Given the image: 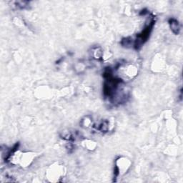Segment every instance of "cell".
Returning <instances> with one entry per match:
<instances>
[{
    "label": "cell",
    "mask_w": 183,
    "mask_h": 183,
    "mask_svg": "<svg viewBox=\"0 0 183 183\" xmlns=\"http://www.w3.org/2000/svg\"><path fill=\"white\" fill-rule=\"evenodd\" d=\"M155 23V19H153L151 22L149 23V24L144 29V30L142 31L141 33L139 34L137 36V39L134 44V47L136 50L140 49V48L142 47V46L147 42L148 38L150 37V34H151L152 30H153Z\"/></svg>",
    "instance_id": "6da1fadb"
},
{
    "label": "cell",
    "mask_w": 183,
    "mask_h": 183,
    "mask_svg": "<svg viewBox=\"0 0 183 183\" xmlns=\"http://www.w3.org/2000/svg\"><path fill=\"white\" fill-rule=\"evenodd\" d=\"M169 27L175 34H179L180 32V24L177 20L174 18H170L168 21Z\"/></svg>",
    "instance_id": "7a4b0ae2"
},
{
    "label": "cell",
    "mask_w": 183,
    "mask_h": 183,
    "mask_svg": "<svg viewBox=\"0 0 183 183\" xmlns=\"http://www.w3.org/2000/svg\"><path fill=\"white\" fill-rule=\"evenodd\" d=\"M109 129V121L106 120V119L102 121V122L98 125V127L97 128V130L102 132H108Z\"/></svg>",
    "instance_id": "3957f363"
},
{
    "label": "cell",
    "mask_w": 183,
    "mask_h": 183,
    "mask_svg": "<svg viewBox=\"0 0 183 183\" xmlns=\"http://www.w3.org/2000/svg\"><path fill=\"white\" fill-rule=\"evenodd\" d=\"M92 55H93L94 59H98V60L102 59V57H103V51H102L101 48L99 47H94L93 49H92Z\"/></svg>",
    "instance_id": "277c9868"
},
{
    "label": "cell",
    "mask_w": 183,
    "mask_h": 183,
    "mask_svg": "<svg viewBox=\"0 0 183 183\" xmlns=\"http://www.w3.org/2000/svg\"><path fill=\"white\" fill-rule=\"evenodd\" d=\"M132 40H131L130 37L124 38V39H122V42H121V45H122L123 47H128V46L131 45V44H132Z\"/></svg>",
    "instance_id": "5b68a950"
},
{
    "label": "cell",
    "mask_w": 183,
    "mask_h": 183,
    "mask_svg": "<svg viewBox=\"0 0 183 183\" xmlns=\"http://www.w3.org/2000/svg\"><path fill=\"white\" fill-rule=\"evenodd\" d=\"M17 6L18 7H21L22 9H24L27 6H28V2H16Z\"/></svg>",
    "instance_id": "8992f818"
}]
</instances>
